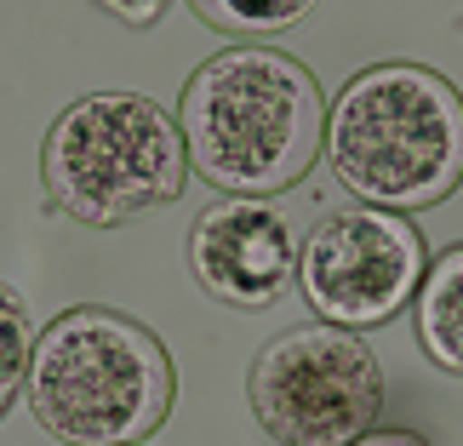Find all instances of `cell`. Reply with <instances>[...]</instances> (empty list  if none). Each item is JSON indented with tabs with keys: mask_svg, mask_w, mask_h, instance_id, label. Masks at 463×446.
Masks as SVG:
<instances>
[{
	"mask_svg": "<svg viewBox=\"0 0 463 446\" xmlns=\"http://www.w3.org/2000/svg\"><path fill=\"white\" fill-rule=\"evenodd\" d=\"M177 127L206 184L263 201L292 189L326 149V98L287 52L229 46L189 75Z\"/></svg>",
	"mask_w": 463,
	"mask_h": 446,
	"instance_id": "cell-1",
	"label": "cell"
},
{
	"mask_svg": "<svg viewBox=\"0 0 463 446\" xmlns=\"http://www.w3.org/2000/svg\"><path fill=\"white\" fill-rule=\"evenodd\" d=\"M332 177L366 206L418 212L463 184V98L423 63H378L326 115Z\"/></svg>",
	"mask_w": 463,
	"mask_h": 446,
	"instance_id": "cell-2",
	"label": "cell"
},
{
	"mask_svg": "<svg viewBox=\"0 0 463 446\" xmlns=\"http://www.w3.org/2000/svg\"><path fill=\"white\" fill-rule=\"evenodd\" d=\"M172 389L166 344L120 309L58 315L29 361V406L63 446H144L172 413Z\"/></svg>",
	"mask_w": 463,
	"mask_h": 446,
	"instance_id": "cell-3",
	"label": "cell"
},
{
	"mask_svg": "<svg viewBox=\"0 0 463 446\" xmlns=\"http://www.w3.org/2000/svg\"><path fill=\"white\" fill-rule=\"evenodd\" d=\"M41 177L69 218L127 223L172 206L189 184L184 127L144 92H92L52 120Z\"/></svg>",
	"mask_w": 463,
	"mask_h": 446,
	"instance_id": "cell-4",
	"label": "cell"
},
{
	"mask_svg": "<svg viewBox=\"0 0 463 446\" xmlns=\"http://www.w3.org/2000/svg\"><path fill=\"white\" fill-rule=\"evenodd\" d=\"M383 406V372L349 327H292L252 366V413L280 446H354Z\"/></svg>",
	"mask_w": 463,
	"mask_h": 446,
	"instance_id": "cell-5",
	"label": "cell"
},
{
	"mask_svg": "<svg viewBox=\"0 0 463 446\" xmlns=\"http://www.w3.org/2000/svg\"><path fill=\"white\" fill-rule=\"evenodd\" d=\"M423 235L401 212L349 206L320 218L298 258V287L332 327H383L423 287Z\"/></svg>",
	"mask_w": 463,
	"mask_h": 446,
	"instance_id": "cell-6",
	"label": "cell"
},
{
	"mask_svg": "<svg viewBox=\"0 0 463 446\" xmlns=\"http://www.w3.org/2000/svg\"><path fill=\"white\" fill-rule=\"evenodd\" d=\"M189 270L229 309H269V303H280L298 280L287 212L258 201V195H235V201L201 212V223L189 235Z\"/></svg>",
	"mask_w": 463,
	"mask_h": 446,
	"instance_id": "cell-7",
	"label": "cell"
},
{
	"mask_svg": "<svg viewBox=\"0 0 463 446\" xmlns=\"http://www.w3.org/2000/svg\"><path fill=\"white\" fill-rule=\"evenodd\" d=\"M418 344L435 366L463 378V246L435 258L418 287Z\"/></svg>",
	"mask_w": 463,
	"mask_h": 446,
	"instance_id": "cell-8",
	"label": "cell"
},
{
	"mask_svg": "<svg viewBox=\"0 0 463 446\" xmlns=\"http://www.w3.org/2000/svg\"><path fill=\"white\" fill-rule=\"evenodd\" d=\"M189 6L223 34H280V29H292L315 0H189Z\"/></svg>",
	"mask_w": 463,
	"mask_h": 446,
	"instance_id": "cell-9",
	"label": "cell"
},
{
	"mask_svg": "<svg viewBox=\"0 0 463 446\" xmlns=\"http://www.w3.org/2000/svg\"><path fill=\"white\" fill-rule=\"evenodd\" d=\"M29 315H24V298L12 287H0V418L6 406L17 401V389H29Z\"/></svg>",
	"mask_w": 463,
	"mask_h": 446,
	"instance_id": "cell-10",
	"label": "cell"
},
{
	"mask_svg": "<svg viewBox=\"0 0 463 446\" xmlns=\"http://www.w3.org/2000/svg\"><path fill=\"white\" fill-rule=\"evenodd\" d=\"M109 17H120V24H132V29H149L160 24V12H166V0H98Z\"/></svg>",
	"mask_w": 463,
	"mask_h": 446,
	"instance_id": "cell-11",
	"label": "cell"
},
{
	"mask_svg": "<svg viewBox=\"0 0 463 446\" xmlns=\"http://www.w3.org/2000/svg\"><path fill=\"white\" fill-rule=\"evenodd\" d=\"M354 446H430V441H418V435H406V430H378V435H361Z\"/></svg>",
	"mask_w": 463,
	"mask_h": 446,
	"instance_id": "cell-12",
	"label": "cell"
}]
</instances>
